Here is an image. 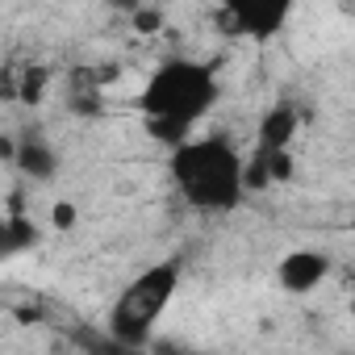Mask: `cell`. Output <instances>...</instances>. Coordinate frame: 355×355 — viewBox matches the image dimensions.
Segmentation results:
<instances>
[{
    "mask_svg": "<svg viewBox=\"0 0 355 355\" xmlns=\"http://www.w3.org/2000/svg\"><path fill=\"white\" fill-rule=\"evenodd\" d=\"M218 101V80H214V67L205 63H193V59H175V63H163L146 88H142V113H146V130L175 146L184 142L189 130L214 109Z\"/></svg>",
    "mask_w": 355,
    "mask_h": 355,
    "instance_id": "obj_1",
    "label": "cell"
},
{
    "mask_svg": "<svg viewBox=\"0 0 355 355\" xmlns=\"http://www.w3.org/2000/svg\"><path fill=\"white\" fill-rule=\"evenodd\" d=\"M171 180L184 193L189 205L222 214L243 201V159L222 138H197V142H175L171 155Z\"/></svg>",
    "mask_w": 355,
    "mask_h": 355,
    "instance_id": "obj_2",
    "label": "cell"
},
{
    "mask_svg": "<svg viewBox=\"0 0 355 355\" xmlns=\"http://www.w3.org/2000/svg\"><path fill=\"white\" fill-rule=\"evenodd\" d=\"M175 284H180V263H175V259L146 268V272L117 297V305H113V313H109L113 338L125 343V347H142L146 334H150V326H155V322L163 318V309L171 305Z\"/></svg>",
    "mask_w": 355,
    "mask_h": 355,
    "instance_id": "obj_3",
    "label": "cell"
},
{
    "mask_svg": "<svg viewBox=\"0 0 355 355\" xmlns=\"http://www.w3.org/2000/svg\"><path fill=\"white\" fill-rule=\"evenodd\" d=\"M293 9V0H226V13L239 34L247 38H272Z\"/></svg>",
    "mask_w": 355,
    "mask_h": 355,
    "instance_id": "obj_4",
    "label": "cell"
},
{
    "mask_svg": "<svg viewBox=\"0 0 355 355\" xmlns=\"http://www.w3.org/2000/svg\"><path fill=\"white\" fill-rule=\"evenodd\" d=\"M322 276H326V255L322 251H293L280 263V284L288 293H309Z\"/></svg>",
    "mask_w": 355,
    "mask_h": 355,
    "instance_id": "obj_5",
    "label": "cell"
},
{
    "mask_svg": "<svg viewBox=\"0 0 355 355\" xmlns=\"http://www.w3.org/2000/svg\"><path fill=\"white\" fill-rule=\"evenodd\" d=\"M13 163L30 175V180H51L55 175V167H59V159H55V150L46 146V142H38V138H26V142H17L13 146Z\"/></svg>",
    "mask_w": 355,
    "mask_h": 355,
    "instance_id": "obj_6",
    "label": "cell"
},
{
    "mask_svg": "<svg viewBox=\"0 0 355 355\" xmlns=\"http://www.w3.org/2000/svg\"><path fill=\"white\" fill-rule=\"evenodd\" d=\"M293 130H297V113H293L288 105H280V109H272V113L263 117V125H259V146H263V150H284L288 138H293Z\"/></svg>",
    "mask_w": 355,
    "mask_h": 355,
    "instance_id": "obj_7",
    "label": "cell"
},
{
    "mask_svg": "<svg viewBox=\"0 0 355 355\" xmlns=\"http://www.w3.org/2000/svg\"><path fill=\"white\" fill-rule=\"evenodd\" d=\"M34 243V226L26 218H0V259H9Z\"/></svg>",
    "mask_w": 355,
    "mask_h": 355,
    "instance_id": "obj_8",
    "label": "cell"
},
{
    "mask_svg": "<svg viewBox=\"0 0 355 355\" xmlns=\"http://www.w3.org/2000/svg\"><path fill=\"white\" fill-rule=\"evenodd\" d=\"M138 30H142V34L159 30V13H150V9H138Z\"/></svg>",
    "mask_w": 355,
    "mask_h": 355,
    "instance_id": "obj_9",
    "label": "cell"
},
{
    "mask_svg": "<svg viewBox=\"0 0 355 355\" xmlns=\"http://www.w3.org/2000/svg\"><path fill=\"white\" fill-rule=\"evenodd\" d=\"M71 222H76V209H71V205H55V226H63V230H67Z\"/></svg>",
    "mask_w": 355,
    "mask_h": 355,
    "instance_id": "obj_10",
    "label": "cell"
},
{
    "mask_svg": "<svg viewBox=\"0 0 355 355\" xmlns=\"http://www.w3.org/2000/svg\"><path fill=\"white\" fill-rule=\"evenodd\" d=\"M109 5H113V9H142L146 0H109Z\"/></svg>",
    "mask_w": 355,
    "mask_h": 355,
    "instance_id": "obj_11",
    "label": "cell"
}]
</instances>
